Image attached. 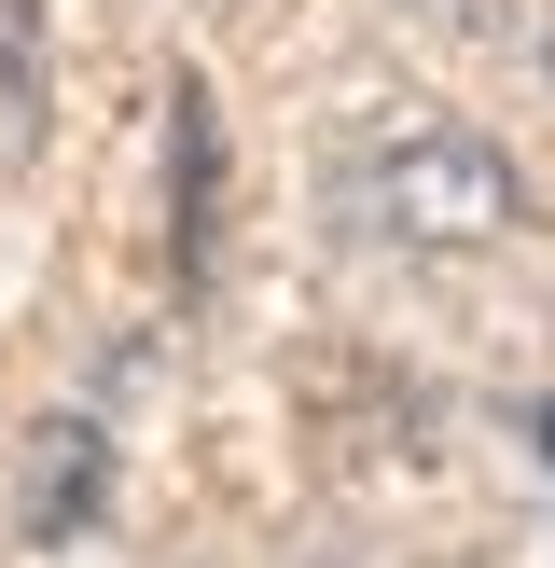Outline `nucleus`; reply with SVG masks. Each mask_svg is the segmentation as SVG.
Wrapping results in <instances>:
<instances>
[{
	"label": "nucleus",
	"mask_w": 555,
	"mask_h": 568,
	"mask_svg": "<svg viewBox=\"0 0 555 568\" xmlns=\"http://www.w3.org/2000/svg\"><path fill=\"white\" fill-rule=\"evenodd\" d=\"M111 514V403H70L28 458V541H83Z\"/></svg>",
	"instance_id": "2"
},
{
	"label": "nucleus",
	"mask_w": 555,
	"mask_h": 568,
	"mask_svg": "<svg viewBox=\"0 0 555 568\" xmlns=\"http://www.w3.org/2000/svg\"><path fill=\"white\" fill-rule=\"evenodd\" d=\"M542 471H555V388H542Z\"/></svg>",
	"instance_id": "4"
},
{
	"label": "nucleus",
	"mask_w": 555,
	"mask_h": 568,
	"mask_svg": "<svg viewBox=\"0 0 555 568\" xmlns=\"http://www.w3.org/2000/svg\"><path fill=\"white\" fill-rule=\"evenodd\" d=\"M167 125H181V292L209 277V209H222V125H209V83H181L167 98Z\"/></svg>",
	"instance_id": "3"
},
{
	"label": "nucleus",
	"mask_w": 555,
	"mask_h": 568,
	"mask_svg": "<svg viewBox=\"0 0 555 568\" xmlns=\"http://www.w3.org/2000/svg\"><path fill=\"white\" fill-rule=\"evenodd\" d=\"M333 194H347V222H375L403 250H500L527 222L514 153L458 111H361L333 139Z\"/></svg>",
	"instance_id": "1"
}]
</instances>
